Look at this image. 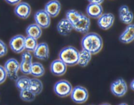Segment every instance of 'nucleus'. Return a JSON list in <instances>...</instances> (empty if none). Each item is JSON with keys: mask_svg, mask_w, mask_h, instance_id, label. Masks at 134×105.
Returning a JSON list of instances; mask_svg holds the SVG:
<instances>
[{"mask_svg": "<svg viewBox=\"0 0 134 105\" xmlns=\"http://www.w3.org/2000/svg\"><path fill=\"white\" fill-rule=\"evenodd\" d=\"M82 49L90 52L92 55L99 53L103 46V40L99 34L94 32L85 34L81 39Z\"/></svg>", "mask_w": 134, "mask_h": 105, "instance_id": "nucleus-1", "label": "nucleus"}, {"mask_svg": "<svg viewBox=\"0 0 134 105\" xmlns=\"http://www.w3.org/2000/svg\"><path fill=\"white\" fill-rule=\"evenodd\" d=\"M59 58L67 66H75L77 65L79 50L74 46H68L63 48L59 53Z\"/></svg>", "mask_w": 134, "mask_h": 105, "instance_id": "nucleus-2", "label": "nucleus"}, {"mask_svg": "<svg viewBox=\"0 0 134 105\" xmlns=\"http://www.w3.org/2000/svg\"><path fill=\"white\" fill-rule=\"evenodd\" d=\"M73 86L69 81L66 80H60L56 82L54 86V92L60 97H66L70 95Z\"/></svg>", "mask_w": 134, "mask_h": 105, "instance_id": "nucleus-3", "label": "nucleus"}, {"mask_svg": "<svg viewBox=\"0 0 134 105\" xmlns=\"http://www.w3.org/2000/svg\"><path fill=\"white\" fill-rule=\"evenodd\" d=\"M71 100L77 104H83L88 99V91L87 89L81 86H77L73 87L70 95Z\"/></svg>", "mask_w": 134, "mask_h": 105, "instance_id": "nucleus-4", "label": "nucleus"}, {"mask_svg": "<svg viewBox=\"0 0 134 105\" xmlns=\"http://www.w3.org/2000/svg\"><path fill=\"white\" fill-rule=\"evenodd\" d=\"M3 67L9 79L15 81L18 78V73L20 71V63L16 59H9L5 63Z\"/></svg>", "mask_w": 134, "mask_h": 105, "instance_id": "nucleus-5", "label": "nucleus"}, {"mask_svg": "<svg viewBox=\"0 0 134 105\" xmlns=\"http://www.w3.org/2000/svg\"><path fill=\"white\" fill-rule=\"evenodd\" d=\"M110 88L113 95L118 97H122L128 91V85L123 78H119L111 83Z\"/></svg>", "mask_w": 134, "mask_h": 105, "instance_id": "nucleus-6", "label": "nucleus"}, {"mask_svg": "<svg viewBox=\"0 0 134 105\" xmlns=\"http://www.w3.org/2000/svg\"><path fill=\"white\" fill-rule=\"evenodd\" d=\"M22 58L20 63V71L24 75L30 74L31 65L33 63V56L31 52L24 50L22 52Z\"/></svg>", "mask_w": 134, "mask_h": 105, "instance_id": "nucleus-7", "label": "nucleus"}, {"mask_svg": "<svg viewBox=\"0 0 134 105\" xmlns=\"http://www.w3.org/2000/svg\"><path fill=\"white\" fill-rule=\"evenodd\" d=\"M35 24L42 29L48 28L51 23V18L44 9L37 10L34 14Z\"/></svg>", "mask_w": 134, "mask_h": 105, "instance_id": "nucleus-8", "label": "nucleus"}, {"mask_svg": "<svg viewBox=\"0 0 134 105\" xmlns=\"http://www.w3.org/2000/svg\"><path fill=\"white\" fill-rule=\"evenodd\" d=\"M90 24L91 22L90 18L88 16L82 14L79 19L73 25V30L82 34H86L88 33Z\"/></svg>", "mask_w": 134, "mask_h": 105, "instance_id": "nucleus-9", "label": "nucleus"}, {"mask_svg": "<svg viewBox=\"0 0 134 105\" xmlns=\"http://www.w3.org/2000/svg\"><path fill=\"white\" fill-rule=\"evenodd\" d=\"M25 37L22 35H16L13 37L9 41V47L15 54H20L25 50Z\"/></svg>", "mask_w": 134, "mask_h": 105, "instance_id": "nucleus-10", "label": "nucleus"}, {"mask_svg": "<svg viewBox=\"0 0 134 105\" xmlns=\"http://www.w3.org/2000/svg\"><path fill=\"white\" fill-rule=\"evenodd\" d=\"M115 16L112 13H103L98 18V25L103 30H108L113 26Z\"/></svg>", "mask_w": 134, "mask_h": 105, "instance_id": "nucleus-11", "label": "nucleus"}, {"mask_svg": "<svg viewBox=\"0 0 134 105\" xmlns=\"http://www.w3.org/2000/svg\"><path fill=\"white\" fill-rule=\"evenodd\" d=\"M35 58L42 61H46L48 59L50 56L49 46L46 43H38L36 48L33 52Z\"/></svg>", "mask_w": 134, "mask_h": 105, "instance_id": "nucleus-12", "label": "nucleus"}, {"mask_svg": "<svg viewBox=\"0 0 134 105\" xmlns=\"http://www.w3.org/2000/svg\"><path fill=\"white\" fill-rule=\"evenodd\" d=\"M31 9L30 4L26 2H20L15 5L14 13L16 16L22 19H26L31 14Z\"/></svg>", "mask_w": 134, "mask_h": 105, "instance_id": "nucleus-13", "label": "nucleus"}, {"mask_svg": "<svg viewBox=\"0 0 134 105\" xmlns=\"http://www.w3.org/2000/svg\"><path fill=\"white\" fill-rule=\"evenodd\" d=\"M67 67L68 66L62 60L57 59L52 61L50 65V70L53 75L61 77L66 73Z\"/></svg>", "mask_w": 134, "mask_h": 105, "instance_id": "nucleus-14", "label": "nucleus"}, {"mask_svg": "<svg viewBox=\"0 0 134 105\" xmlns=\"http://www.w3.org/2000/svg\"><path fill=\"white\" fill-rule=\"evenodd\" d=\"M61 3L58 0H51L44 5V10L51 16V18L56 17L61 11Z\"/></svg>", "mask_w": 134, "mask_h": 105, "instance_id": "nucleus-15", "label": "nucleus"}, {"mask_svg": "<svg viewBox=\"0 0 134 105\" xmlns=\"http://www.w3.org/2000/svg\"><path fill=\"white\" fill-rule=\"evenodd\" d=\"M119 15L120 21L124 24L129 25L132 24L133 14L127 5H122L119 9Z\"/></svg>", "mask_w": 134, "mask_h": 105, "instance_id": "nucleus-16", "label": "nucleus"}, {"mask_svg": "<svg viewBox=\"0 0 134 105\" xmlns=\"http://www.w3.org/2000/svg\"><path fill=\"white\" fill-rule=\"evenodd\" d=\"M86 13L89 18L98 19L103 13V8L100 4L89 3L86 7Z\"/></svg>", "mask_w": 134, "mask_h": 105, "instance_id": "nucleus-17", "label": "nucleus"}, {"mask_svg": "<svg viewBox=\"0 0 134 105\" xmlns=\"http://www.w3.org/2000/svg\"><path fill=\"white\" fill-rule=\"evenodd\" d=\"M56 28L58 33L62 36H68L73 30V25L66 18H63L59 21Z\"/></svg>", "mask_w": 134, "mask_h": 105, "instance_id": "nucleus-18", "label": "nucleus"}, {"mask_svg": "<svg viewBox=\"0 0 134 105\" xmlns=\"http://www.w3.org/2000/svg\"><path fill=\"white\" fill-rule=\"evenodd\" d=\"M134 40V26L131 24L127 26L125 30L119 36V40L123 44H129Z\"/></svg>", "mask_w": 134, "mask_h": 105, "instance_id": "nucleus-19", "label": "nucleus"}, {"mask_svg": "<svg viewBox=\"0 0 134 105\" xmlns=\"http://www.w3.org/2000/svg\"><path fill=\"white\" fill-rule=\"evenodd\" d=\"M42 33H43V31H42L41 27H39L35 23L31 24L26 27V36L34 38L37 40L41 37Z\"/></svg>", "mask_w": 134, "mask_h": 105, "instance_id": "nucleus-20", "label": "nucleus"}, {"mask_svg": "<svg viewBox=\"0 0 134 105\" xmlns=\"http://www.w3.org/2000/svg\"><path fill=\"white\" fill-rule=\"evenodd\" d=\"M92 55L88 51L82 49L81 51H79V57L77 65L82 67H85L87 66L92 60Z\"/></svg>", "mask_w": 134, "mask_h": 105, "instance_id": "nucleus-21", "label": "nucleus"}, {"mask_svg": "<svg viewBox=\"0 0 134 105\" xmlns=\"http://www.w3.org/2000/svg\"><path fill=\"white\" fill-rule=\"evenodd\" d=\"M28 89L35 95H38L43 91V84L41 81L37 78H30Z\"/></svg>", "mask_w": 134, "mask_h": 105, "instance_id": "nucleus-22", "label": "nucleus"}, {"mask_svg": "<svg viewBox=\"0 0 134 105\" xmlns=\"http://www.w3.org/2000/svg\"><path fill=\"white\" fill-rule=\"evenodd\" d=\"M45 73V69L43 64L39 62H33L31 65L30 74L35 78H40Z\"/></svg>", "mask_w": 134, "mask_h": 105, "instance_id": "nucleus-23", "label": "nucleus"}, {"mask_svg": "<svg viewBox=\"0 0 134 105\" xmlns=\"http://www.w3.org/2000/svg\"><path fill=\"white\" fill-rule=\"evenodd\" d=\"M15 85L16 88L20 91L28 89L29 84H30V78L26 76L18 77V78L15 81Z\"/></svg>", "mask_w": 134, "mask_h": 105, "instance_id": "nucleus-24", "label": "nucleus"}, {"mask_svg": "<svg viewBox=\"0 0 134 105\" xmlns=\"http://www.w3.org/2000/svg\"><path fill=\"white\" fill-rule=\"evenodd\" d=\"M82 14V13L77 11V10L70 9V10H68L65 13V18L68 21H69L72 24V25H73L79 19Z\"/></svg>", "mask_w": 134, "mask_h": 105, "instance_id": "nucleus-25", "label": "nucleus"}, {"mask_svg": "<svg viewBox=\"0 0 134 105\" xmlns=\"http://www.w3.org/2000/svg\"><path fill=\"white\" fill-rule=\"evenodd\" d=\"M38 43L37 40L34 38L30 37H25L24 40V48L25 50L29 51L31 52H34L37 46Z\"/></svg>", "mask_w": 134, "mask_h": 105, "instance_id": "nucleus-26", "label": "nucleus"}, {"mask_svg": "<svg viewBox=\"0 0 134 105\" xmlns=\"http://www.w3.org/2000/svg\"><path fill=\"white\" fill-rule=\"evenodd\" d=\"M36 95L33 94L29 89L20 91V97L23 101L30 103L35 100Z\"/></svg>", "mask_w": 134, "mask_h": 105, "instance_id": "nucleus-27", "label": "nucleus"}, {"mask_svg": "<svg viewBox=\"0 0 134 105\" xmlns=\"http://www.w3.org/2000/svg\"><path fill=\"white\" fill-rule=\"evenodd\" d=\"M8 48L6 44L0 39V57L5 56L7 54Z\"/></svg>", "mask_w": 134, "mask_h": 105, "instance_id": "nucleus-28", "label": "nucleus"}, {"mask_svg": "<svg viewBox=\"0 0 134 105\" xmlns=\"http://www.w3.org/2000/svg\"><path fill=\"white\" fill-rule=\"evenodd\" d=\"M7 78V73L3 66L0 65V84L5 82Z\"/></svg>", "mask_w": 134, "mask_h": 105, "instance_id": "nucleus-29", "label": "nucleus"}, {"mask_svg": "<svg viewBox=\"0 0 134 105\" xmlns=\"http://www.w3.org/2000/svg\"><path fill=\"white\" fill-rule=\"evenodd\" d=\"M8 4L11 5H16L18 3H19L22 0H5Z\"/></svg>", "mask_w": 134, "mask_h": 105, "instance_id": "nucleus-30", "label": "nucleus"}, {"mask_svg": "<svg viewBox=\"0 0 134 105\" xmlns=\"http://www.w3.org/2000/svg\"><path fill=\"white\" fill-rule=\"evenodd\" d=\"M89 3H96V4H100L102 5L103 3L104 0H87Z\"/></svg>", "mask_w": 134, "mask_h": 105, "instance_id": "nucleus-31", "label": "nucleus"}, {"mask_svg": "<svg viewBox=\"0 0 134 105\" xmlns=\"http://www.w3.org/2000/svg\"><path fill=\"white\" fill-rule=\"evenodd\" d=\"M134 82H133V80H132V82H131V83H130V88H131V90H134V87H133V84H134Z\"/></svg>", "mask_w": 134, "mask_h": 105, "instance_id": "nucleus-32", "label": "nucleus"}, {"mask_svg": "<svg viewBox=\"0 0 134 105\" xmlns=\"http://www.w3.org/2000/svg\"><path fill=\"white\" fill-rule=\"evenodd\" d=\"M119 105H128V104H126V103H121V104H119Z\"/></svg>", "mask_w": 134, "mask_h": 105, "instance_id": "nucleus-33", "label": "nucleus"}, {"mask_svg": "<svg viewBox=\"0 0 134 105\" xmlns=\"http://www.w3.org/2000/svg\"><path fill=\"white\" fill-rule=\"evenodd\" d=\"M100 105H111L110 104H108V103H103V104H102Z\"/></svg>", "mask_w": 134, "mask_h": 105, "instance_id": "nucleus-34", "label": "nucleus"}]
</instances>
